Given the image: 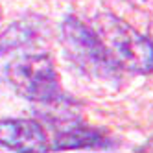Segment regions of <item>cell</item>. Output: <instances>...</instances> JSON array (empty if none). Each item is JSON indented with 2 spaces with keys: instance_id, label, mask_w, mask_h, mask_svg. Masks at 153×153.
<instances>
[{
  "instance_id": "obj_1",
  "label": "cell",
  "mask_w": 153,
  "mask_h": 153,
  "mask_svg": "<svg viewBox=\"0 0 153 153\" xmlns=\"http://www.w3.org/2000/svg\"><path fill=\"white\" fill-rule=\"evenodd\" d=\"M63 46L68 59L87 78L105 83H118L122 70L113 53L109 52L102 37L89 24L78 17H67L63 20Z\"/></svg>"
},
{
  "instance_id": "obj_2",
  "label": "cell",
  "mask_w": 153,
  "mask_h": 153,
  "mask_svg": "<svg viewBox=\"0 0 153 153\" xmlns=\"http://www.w3.org/2000/svg\"><path fill=\"white\" fill-rule=\"evenodd\" d=\"M96 33L102 37L109 52L120 65L135 74L153 72V41L113 13L96 17Z\"/></svg>"
},
{
  "instance_id": "obj_3",
  "label": "cell",
  "mask_w": 153,
  "mask_h": 153,
  "mask_svg": "<svg viewBox=\"0 0 153 153\" xmlns=\"http://www.w3.org/2000/svg\"><path fill=\"white\" fill-rule=\"evenodd\" d=\"M7 79L22 98L39 105L52 103L65 96L56 65L46 53H26L9 63Z\"/></svg>"
},
{
  "instance_id": "obj_4",
  "label": "cell",
  "mask_w": 153,
  "mask_h": 153,
  "mask_svg": "<svg viewBox=\"0 0 153 153\" xmlns=\"http://www.w3.org/2000/svg\"><path fill=\"white\" fill-rule=\"evenodd\" d=\"M0 146L15 151H48V138L35 120L7 118L0 120Z\"/></svg>"
},
{
  "instance_id": "obj_5",
  "label": "cell",
  "mask_w": 153,
  "mask_h": 153,
  "mask_svg": "<svg viewBox=\"0 0 153 153\" xmlns=\"http://www.w3.org/2000/svg\"><path fill=\"white\" fill-rule=\"evenodd\" d=\"M111 148V140L100 129H94L81 124V120L74 122L57 131L53 140V149H105Z\"/></svg>"
},
{
  "instance_id": "obj_6",
  "label": "cell",
  "mask_w": 153,
  "mask_h": 153,
  "mask_svg": "<svg viewBox=\"0 0 153 153\" xmlns=\"http://www.w3.org/2000/svg\"><path fill=\"white\" fill-rule=\"evenodd\" d=\"M39 33H41V22H35V19L17 20L0 37V52H9L24 45H30L37 39Z\"/></svg>"
},
{
  "instance_id": "obj_7",
  "label": "cell",
  "mask_w": 153,
  "mask_h": 153,
  "mask_svg": "<svg viewBox=\"0 0 153 153\" xmlns=\"http://www.w3.org/2000/svg\"><path fill=\"white\" fill-rule=\"evenodd\" d=\"M140 151H153V137L148 140V144H146V146H142V148H140Z\"/></svg>"
}]
</instances>
